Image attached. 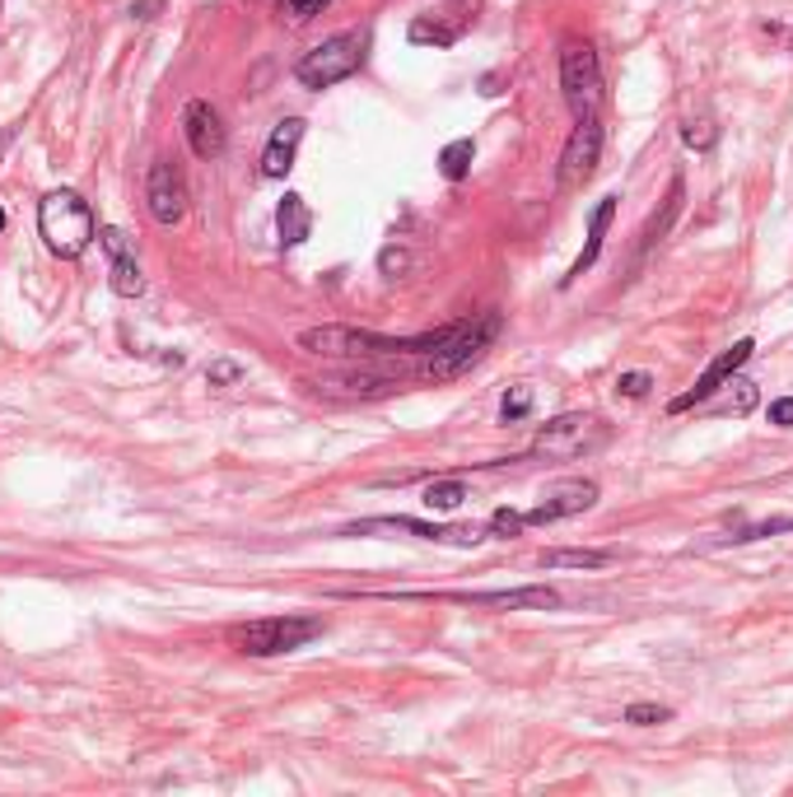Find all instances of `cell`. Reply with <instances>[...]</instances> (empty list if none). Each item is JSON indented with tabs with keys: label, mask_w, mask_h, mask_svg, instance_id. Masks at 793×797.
<instances>
[{
	"label": "cell",
	"mask_w": 793,
	"mask_h": 797,
	"mask_svg": "<svg viewBox=\"0 0 793 797\" xmlns=\"http://www.w3.org/2000/svg\"><path fill=\"white\" fill-rule=\"evenodd\" d=\"M458 326V322H453ZM453 326H439V332L425 336H379V332H360V326H308L299 332V350L322 355V359H360V355H420V350H439Z\"/></svg>",
	"instance_id": "6da1fadb"
},
{
	"label": "cell",
	"mask_w": 793,
	"mask_h": 797,
	"mask_svg": "<svg viewBox=\"0 0 793 797\" xmlns=\"http://www.w3.org/2000/svg\"><path fill=\"white\" fill-rule=\"evenodd\" d=\"M5 150H10V131H5V136H0V154H5Z\"/></svg>",
	"instance_id": "836d02e7"
},
{
	"label": "cell",
	"mask_w": 793,
	"mask_h": 797,
	"mask_svg": "<svg viewBox=\"0 0 793 797\" xmlns=\"http://www.w3.org/2000/svg\"><path fill=\"white\" fill-rule=\"evenodd\" d=\"M593 504H598V480L574 476V480H560V486H551L547 494H541V504L527 509L523 523L527 527L560 523V518H574V513H584V509H593Z\"/></svg>",
	"instance_id": "30bf717a"
},
{
	"label": "cell",
	"mask_w": 793,
	"mask_h": 797,
	"mask_svg": "<svg viewBox=\"0 0 793 797\" xmlns=\"http://www.w3.org/2000/svg\"><path fill=\"white\" fill-rule=\"evenodd\" d=\"M523 527H527V523H523V513H513V509H495V518H490V531H495V537H504V541H509V537H519Z\"/></svg>",
	"instance_id": "83f0119b"
},
{
	"label": "cell",
	"mask_w": 793,
	"mask_h": 797,
	"mask_svg": "<svg viewBox=\"0 0 793 797\" xmlns=\"http://www.w3.org/2000/svg\"><path fill=\"white\" fill-rule=\"evenodd\" d=\"M667 718H673V709H667V705H630L626 709L630 728H653V723H667Z\"/></svg>",
	"instance_id": "484cf974"
},
{
	"label": "cell",
	"mask_w": 793,
	"mask_h": 797,
	"mask_svg": "<svg viewBox=\"0 0 793 797\" xmlns=\"http://www.w3.org/2000/svg\"><path fill=\"white\" fill-rule=\"evenodd\" d=\"M0 229H5V210H0Z\"/></svg>",
	"instance_id": "e575fe53"
},
{
	"label": "cell",
	"mask_w": 793,
	"mask_h": 797,
	"mask_svg": "<svg viewBox=\"0 0 793 797\" xmlns=\"http://www.w3.org/2000/svg\"><path fill=\"white\" fill-rule=\"evenodd\" d=\"M99 243L107 247V257H131L136 253V243H131V233H121V229H99Z\"/></svg>",
	"instance_id": "4316f807"
},
{
	"label": "cell",
	"mask_w": 793,
	"mask_h": 797,
	"mask_svg": "<svg viewBox=\"0 0 793 797\" xmlns=\"http://www.w3.org/2000/svg\"><path fill=\"white\" fill-rule=\"evenodd\" d=\"M784 531H793V513H784V518H766L756 527H742V531H733V537H724V541L746 545V541H760V537H784Z\"/></svg>",
	"instance_id": "603a6c76"
},
{
	"label": "cell",
	"mask_w": 793,
	"mask_h": 797,
	"mask_svg": "<svg viewBox=\"0 0 793 797\" xmlns=\"http://www.w3.org/2000/svg\"><path fill=\"white\" fill-rule=\"evenodd\" d=\"M145 206L159 224H178L187 215V178L168 159H159L145 178Z\"/></svg>",
	"instance_id": "7c38bea8"
},
{
	"label": "cell",
	"mask_w": 793,
	"mask_h": 797,
	"mask_svg": "<svg viewBox=\"0 0 793 797\" xmlns=\"http://www.w3.org/2000/svg\"><path fill=\"white\" fill-rule=\"evenodd\" d=\"M182 136H187V145H192L196 159H220L225 145H229L225 121L206 99H192L182 107Z\"/></svg>",
	"instance_id": "4fadbf2b"
},
{
	"label": "cell",
	"mask_w": 793,
	"mask_h": 797,
	"mask_svg": "<svg viewBox=\"0 0 793 797\" xmlns=\"http://www.w3.org/2000/svg\"><path fill=\"white\" fill-rule=\"evenodd\" d=\"M770 425H780V429H793V397H780L770 406Z\"/></svg>",
	"instance_id": "1f68e13d"
},
{
	"label": "cell",
	"mask_w": 793,
	"mask_h": 797,
	"mask_svg": "<svg viewBox=\"0 0 793 797\" xmlns=\"http://www.w3.org/2000/svg\"><path fill=\"white\" fill-rule=\"evenodd\" d=\"M527 411H533V387H523V383L509 387L504 401H500V415H504V420H523Z\"/></svg>",
	"instance_id": "d4e9b609"
},
{
	"label": "cell",
	"mask_w": 793,
	"mask_h": 797,
	"mask_svg": "<svg viewBox=\"0 0 793 797\" xmlns=\"http://www.w3.org/2000/svg\"><path fill=\"white\" fill-rule=\"evenodd\" d=\"M360 531H411L420 541H439V545H462V551H472L490 537V523L476 527V523H458V527H444V523H420V518H364L346 527V537H360Z\"/></svg>",
	"instance_id": "ba28073f"
},
{
	"label": "cell",
	"mask_w": 793,
	"mask_h": 797,
	"mask_svg": "<svg viewBox=\"0 0 793 797\" xmlns=\"http://www.w3.org/2000/svg\"><path fill=\"white\" fill-rule=\"evenodd\" d=\"M616 201H621V196H602V201H598V206H593V215H588V243H584V253H579V257H574V266H570V275H565V280H560V285H565V290H570V285H574V280H579V275L588 271V266H593V261L602 257V243H606V229H612V220H616Z\"/></svg>",
	"instance_id": "e0dca14e"
},
{
	"label": "cell",
	"mask_w": 793,
	"mask_h": 797,
	"mask_svg": "<svg viewBox=\"0 0 793 797\" xmlns=\"http://www.w3.org/2000/svg\"><path fill=\"white\" fill-rule=\"evenodd\" d=\"M322 634V620L318 616H267V620H253V625H239L233 630V644L247 658H280V653H294L304 648L308 639Z\"/></svg>",
	"instance_id": "277c9868"
},
{
	"label": "cell",
	"mask_w": 793,
	"mask_h": 797,
	"mask_svg": "<svg viewBox=\"0 0 793 797\" xmlns=\"http://www.w3.org/2000/svg\"><path fill=\"white\" fill-rule=\"evenodd\" d=\"M107 285H113V294H121V299H136V294H145V275H140V266H136V253L131 257H113Z\"/></svg>",
	"instance_id": "ffe728a7"
},
{
	"label": "cell",
	"mask_w": 793,
	"mask_h": 797,
	"mask_svg": "<svg viewBox=\"0 0 793 797\" xmlns=\"http://www.w3.org/2000/svg\"><path fill=\"white\" fill-rule=\"evenodd\" d=\"M466 499V486L458 476H448V480H430V490H425V509H434V513H453L458 504Z\"/></svg>",
	"instance_id": "7402d4cb"
},
{
	"label": "cell",
	"mask_w": 793,
	"mask_h": 797,
	"mask_svg": "<svg viewBox=\"0 0 793 797\" xmlns=\"http://www.w3.org/2000/svg\"><path fill=\"white\" fill-rule=\"evenodd\" d=\"M602 439H606L602 420H593V415H560V420H551V425L537 434L533 452H537V458H579V452L598 448Z\"/></svg>",
	"instance_id": "9c48e42d"
},
{
	"label": "cell",
	"mask_w": 793,
	"mask_h": 797,
	"mask_svg": "<svg viewBox=\"0 0 793 797\" xmlns=\"http://www.w3.org/2000/svg\"><path fill=\"white\" fill-rule=\"evenodd\" d=\"M560 89H565V103H570L574 121L598 117V107H602V66H598V52L588 42H565V47H560Z\"/></svg>",
	"instance_id": "8992f818"
},
{
	"label": "cell",
	"mask_w": 793,
	"mask_h": 797,
	"mask_svg": "<svg viewBox=\"0 0 793 797\" xmlns=\"http://www.w3.org/2000/svg\"><path fill=\"white\" fill-rule=\"evenodd\" d=\"M472 159H476V145H472V136H462V140H448V145L439 150V173H444L448 182H462L466 173H472Z\"/></svg>",
	"instance_id": "d6986e66"
},
{
	"label": "cell",
	"mask_w": 793,
	"mask_h": 797,
	"mask_svg": "<svg viewBox=\"0 0 793 797\" xmlns=\"http://www.w3.org/2000/svg\"><path fill=\"white\" fill-rule=\"evenodd\" d=\"M649 387H653V378H649L644 369H635V373H621V378H616V393H621V397H644Z\"/></svg>",
	"instance_id": "f546056e"
},
{
	"label": "cell",
	"mask_w": 793,
	"mask_h": 797,
	"mask_svg": "<svg viewBox=\"0 0 793 797\" xmlns=\"http://www.w3.org/2000/svg\"><path fill=\"white\" fill-rule=\"evenodd\" d=\"M448 602H472V606H504V612H551L560 606L555 588H513V592H458Z\"/></svg>",
	"instance_id": "9a60e30c"
},
{
	"label": "cell",
	"mask_w": 793,
	"mask_h": 797,
	"mask_svg": "<svg viewBox=\"0 0 793 797\" xmlns=\"http://www.w3.org/2000/svg\"><path fill=\"white\" fill-rule=\"evenodd\" d=\"M466 5H472V0H453V5H444V10L420 14V20L411 24V42H420V47H453L462 38V28L472 24Z\"/></svg>",
	"instance_id": "5bb4252c"
},
{
	"label": "cell",
	"mask_w": 793,
	"mask_h": 797,
	"mask_svg": "<svg viewBox=\"0 0 793 797\" xmlns=\"http://www.w3.org/2000/svg\"><path fill=\"white\" fill-rule=\"evenodd\" d=\"M308 229H314V210H308V201L299 192H285V201L276 206V233L285 247H299L308 239Z\"/></svg>",
	"instance_id": "ac0fdd59"
},
{
	"label": "cell",
	"mask_w": 793,
	"mask_h": 797,
	"mask_svg": "<svg viewBox=\"0 0 793 797\" xmlns=\"http://www.w3.org/2000/svg\"><path fill=\"white\" fill-rule=\"evenodd\" d=\"M541 565L547 569H602V565H612V551H547Z\"/></svg>",
	"instance_id": "44dd1931"
},
{
	"label": "cell",
	"mask_w": 793,
	"mask_h": 797,
	"mask_svg": "<svg viewBox=\"0 0 793 797\" xmlns=\"http://www.w3.org/2000/svg\"><path fill=\"white\" fill-rule=\"evenodd\" d=\"M681 140H687L691 150H714V140H719V127H714L709 117H700V121H687V127H681Z\"/></svg>",
	"instance_id": "cb8c5ba5"
},
{
	"label": "cell",
	"mask_w": 793,
	"mask_h": 797,
	"mask_svg": "<svg viewBox=\"0 0 793 797\" xmlns=\"http://www.w3.org/2000/svg\"><path fill=\"white\" fill-rule=\"evenodd\" d=\"M285 10H290V20H314V14H322L327 10V0H285Z\"/></svg>",
	"instance_id": "4dcf8cb0"
},
{
	"label": "cell",
	"mask_w": 793,
	"mask_h": 797,
	"mask_svg": "<svg viewBox=\"0 0 793 797\" xmlns=\"http://www.w3.org/2000/svg\"><path fill=\"white\" fill-rule=\"evenodd\" d=\"M360 66H364V34H336V38L318 42L314 52H304L294 75H299V85H308V89H332L341 80H350Z\"/></svg>",
	"instance_id": "5b68a950"
},
{
	"label": "cell",
	"mask_w": 793,
	"mask_h": 797,
	"mask_svg": "<svg viewBox=\"0 0 793 797\" xmlns=\"http://www.w3.org/2000/svg\"><path fill=\"white\" fill-rule=\"evenodd\" d=\"M154 10H159V0H145V5H136L131 14H140V20H150V14H154Z\"/></svg>",
	"instance_id": "d6a6232c"
},
{
	"label": "cell",
	"mask_w": 793,
	"mask_h": 797,
	"mask_svg": "<svg viewBox=\"0 0 793 797\" xmlns=\"http://www.w3.org/2000/svg\"><path fill=\"white\" fill-rule=\"evenodd\" d=\"M299 140H304V117L276 121L267 150H261V178H285L294 168V154H299Z\"/></svg>",
	"instance_id": "2e32d148"
},
{
	"label": "cell",
	"mask_w": 793,
	"mask_h": 797,
	"mask_svg": "<svg viewBox=\"0 0 793 797\" xmlns=\"http://www.w3.org/2000/svg\"><path fill=\"white\" fill-rule=\"evenodd\" d=\"M752 350H756L752 340H738V346H728L719 359H709V364H705V373H700V378H695V387H687V393H681V397H673V401H667V411H673V415H681V411H691V406L709 401V397L719 393V387H724V383L733 378V373L746 364V359H752Z\"/></svg>",
	"instance_id": "8fae6325"
},
{
	"label": "cell",
	"mask_w": 793,
	"mask_h": 797,
	"mask_svg": "<svg viewBox=\"0 0 793 797\" xmlns=\"http://www.w3.org/2000/svg\"><path fill=\"white\" fill-rule=\"evenodd\" d=\"M598 159H602V121L598 117H579L574 131L560 150V168H555V187L560 192H579V187L598 173Z\"/></svg>",
	"instance_id": "52a82bcc"
},
{
	"label": "cell",
	"mask_w": 793,
	"mask_h": 797,
	"mask_svg": "<svg viewBox=\"0 0 793 797\" xmlns=\"http://www.w3.org/2000/svg\"><path fill=\"white\" fill-rule=\"evenodd\" d=\"M504 332V318L500 312H476V318H462L448 340L439 350H430V364H425V378L430 383H453L462 373H472L481 359L490 355V346L500 340Z\"/></svg>",
	"instance_id": "7a4b0ae2"
},
{
	"label": "cell",
	"mask_w": 793,
	"mask_h": 797,
	"mask_svg": "<svg viewBox=\"0 0 793 797\" xmlns=\"http://www.w3.org/2000/svg\"><path fill=\"white\" fill-rule=\"evenodd\" d=\"M239 378H243V369L233 364V359H215V364L206 369V383H210V387H233Z\"/></svg>",
	"instance_id": "f1b7e54d"
},
{
	"label": "cell",
	"mask_w": 793,
	"mask_h": 797,
	"mask_svg": "<svg viewBox=\"0 0 793 797\" xmlns=\"http://www.w3.org/2000/svg\"><path fill=\"white\" fill-rule=\"evenodd\" d=\"M38 233H42V243L52 247L56 257L75 261L93 243L99 224H93L89 201L80 192H71V187H61V192H47L38 201Z\"/></svg>",
	"instance_id": "3957f363"
}]
</instances>
